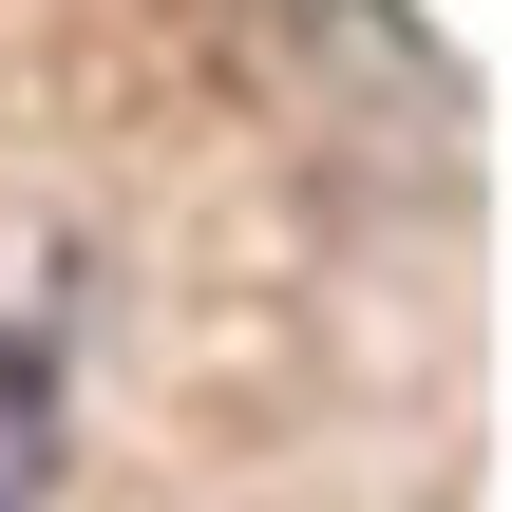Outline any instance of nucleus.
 I'll use <instances>...</instances> for the list:
<instances>
[{
	"instance_id": "f257e3e1",
	"label": "nucleus",
	"mask_w": 512,
	"mask_h": 512,
	"mask_svg": "<svg viewBox=\"0 0 512 512\" xmlns=\"http://www.w3.org/2000/svg\"><path fill=\"white\" fill-rule=\"evenodd\" d=\"M57 456H76V399L38 342H0V512H57Z\"/></svg>"
}]
</instances>
